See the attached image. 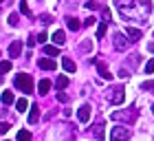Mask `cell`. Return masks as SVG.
Wrapping results in <instances>:
<instances>
[{
    "instance_id": "obj_1",
    "label": "cell",
    "mask_w": 154,
    "mask_h": 141,
    "mask_svg": "<svg viewBox=\"0 0 154 141\" xmlns=\"http://www.w3.org/2000/svg\"><path fill=\"white\" fill-rule=\"evenodd\" d=\"M119 13L125 18V20H143L152 13V5L148 0H143V2H123V0H115Z\"/></svg>"
},
{
    "instance_id": "obj_2",
    "label": "cell",
    "mask_w": 154,
    "mask_h": 141,
    "mask_svg": "<svg viewBox=\"0 0 154 141\" xmlns=\"http://www.w3.org/2000/svg\"><path fill=\"white\" fill-rule=\"evenodd\" d=\"M13 84H16V88H18V90H22V93H26V95L33 93V80H31V75H26V73L16 75Z\"/></svg>"
},
{
    "instance_id": "obj_3",
    "label": "cell",
    "mask_w": 154,
    "mask_h": 141,
    "mask_svg": "<svg viewBox=\"0 0 154 141\" xmlns=\"http://www.w3.org/2000/svg\"><path fill=\"white\" fill-rule=\"evenodd\" d=\"M132 137L130 128H125V126H115L112 130H110V139L112 141H128Z\"/></svg>"
},
{
    "instance_id": "obj_4",
    "label": "cell",
    "mask_w": 154,
    "mask_h": 141,
    "mask_svg": "<svg viewBox=\"0 0 154 141\" xmlns=\"http://www.w3.org/2000/svg\"><path fill=\"white\" fill-rule=\"evenodd\" d=\"M108 102H110V104H115V106L123 104V102H125V90H123V86H115V88H110V90H108Z\"/></svg>"
},
{
    "instance_id": "obj_5",
    "label": "cell",
    "mask_w": 154,
    "mask_h": 141,
    "mask_svg": "<svg viewBox=\"0 0 154 141\" xmlns=\"http://www.w3.org/2000/svg\"><path fill=\"white\" fill-rule=\"evenodd\" d=\"M110 117H112L115 121H134V119H137V112H134V110H115Z\"/></svg>"
},
{
    "instance_id": "obj_6",
    "label": "cell",
    "mask_w": 154,
    "mask_h": 141,
    "mask_svg": "<svg viewBox=\"0 0 154 141\" xmlns=\"http://www.w3.org/2000/svg\"><path fill=\"white\" fill-rule=\"evenodd\" d=\"M130 42L132 40H128V35H123V33H115V38H112V44H115L117 51H125Z\"/></svg>"
},
{
    "instance_id": "obj_7",
    "label": "cell",
    "mask_w": 154,
    "mask_h": 141,
    "mask_svg": "<svg viewBox=\"0 0 154 141\" xmlns=\"http://www.w3.org/2000/svg\"><path fill=\"white\" fill-rule=\"evenodd\" d=\"M38 66L44 68V70H55V68H57L55 60H51V58H40V60H38Z\"/></svg>"
},
{
    "instance_id": "obj_8",
    "label": "cell",
    "mask_w": 154,
    "mask_h": 141,
    "mask_svg": "<svg viewBox=\"0 0 154 141\" xmlns=\"http://www.w3.org/2000/svg\"><path fill=\"white\" fill-rule=\"evenodd\" d=\"M77 119H79L82 124H88V119H90V106L88 104H84L79 110H77Z\"/></svg>"
},
{
    "instance_id": "obj_9",
    "label": "cell",
    "mask_w": 154,
    "mask_h": 141,
    "mask_svg": "<svg viewBox=\"0 0 154 141\" xmlns=\"http://www.w3.org/2000/svg\"><path fill=\"white\" fill-rule=\"evenodd\" d=\"M20 53H22V42H20V40L11 42V46H9V58H20Z\"/></svg>"
},
{
    "instance_id": "obj_10",
    "label": "cell",
    "mask_w": 154,
    "mask_h": 141,
    "mask_svg": "<svg viewBox=\"0 0 154 141\" xmlns=\"http://www.w3.org/2000/svg\"><path fill=\"white\" fill-rule=\"evenodd\" d=\"M38 119H40V106H29V124H38Z\"/></svg>"
},
{
    "instance_id": "obj_11",
    "label": "cell",
    "mask_w": 154,
    "mask_h": 141,
    "mask_svg": "<svg viewBox=\"0 0 154 141\" xmlns=\"http://www.w3.org/2000/svg\"><path fill=\"white\" fill-rule=\"evenodd\" d=\"M125 35H128V38L132 40V42H137V40H141V29H134V27H128V29H125Z\"/></svg>"
},
{
    "instance_id": "obj_12",
    "label": "cell",
    "mask_w": 154,
    "mask_h": 141,
    "mask_svg": "<svg viewBox=\"0 0 154 141\" xmlns=\"http://www.w3.org/2000/svg\"><path fill=\"white\" fill-rule=\"evenodd\" d=\"M62 66H64L66 73H75V70H77V64H75L71 58H62Z\"/></svg>"
},
{
    "instance_id": "obj_13",
    "label": "cell",
    "mask_w": 154,
    "mask_h": 141,
    "mask_svg": "<svg viewBox=\"0 0 154 141\" xmlns=\"http://www.w3.org/2000/svg\"><path fill=\"white\" fill-rule=\"evenodd\" d=\"M97 64V70H99V75L103 77V80H112V75L108 73V66H106V62H95Z\"/></svg>"
},
{
    "instance_id": "obj_14",
    "label": "cell",
    "mask_w": 154,
    "mask_h": 141,
    "mask_svg": "<svg viewBox=\"0 0 154 141\" xmlns=\"http://www.w3.org/2000/svg\"><path fill=\"white\" fill-rule=\"evenodd\" d=\"M66 27H68V29H71V31H79V20H77V18H73V16H68L66 18Z\"/></svg>"
},
{
    "instance_id": "obj_15",
    "label": "cell",
    "mask_w": 154,
    "mask_h": 141,
    "mask_svg": "<svg viewBox=\"0 0 154 141\" xmlns=\"http://www.w3.org/2000/svg\"><path fill=\"white\" fill-rule=\"evenodd\" d=\"M53 42H55L57 46H62V44L66 42V33H64V31H55V33H53Z\"/></svg>"
},
{
    "instance_id": "obj_16",
    "label": "cell",
    "mask_w": 154,
    "mask_h": 141,
    "mask_svg": "<svg viewBox=\"0 0 154 141\" xmlns=\"http://www.w3.org/2000/svg\"><path fill=\"white\" fill-rule=\"evenodd\" d=\"M38 90H40V95H46L48 90H51V82H48V80H42V82L38 84Z\"/></svg>"
},
{
    "instance_id": "obj_17",
    "label": "cell",
    "mask_w": 154,
    "mask_h": 141,
    "mask_svg": "<svg viewBox=\"0 0 154 141\" xmlns=\"http://www.w3.org/2000/svg\"><path fill=\"white\" fill-rule=\"evenodd\" d=\"M55 86H57L60 90H64V88L68 86V77H66V75H60V77H57V82H55Z\"/></svg>"
},
{
    "instance_id": "obj_18",
    "label": "cell",
    "mask_w": 154,
    "mask_h": 141,
    "mask_svg": "<svg viewBox=\"0 0 154 141\" xmlns=\"http://www.w3.org/2000/svg\"><path fill=\"white\" fill-rule=\"evenodd\" d=\"M44 53H46V55H57V53H60V46H57V44H53V46L46 44V46H44Z\"/></svg>"
},
{
    "instance_id": "obj_19",
    "label": "cell",
    "mask_w": 154,
    "mask_h": 141,
    "mask_svg": "<svg viewBox=\"0 0 154 141\" xmlns=\"http://www.w3.org/2000/svg\"><path fill=\"white\" fill-rule=\"evenodd\" d=\"M13 102H16V99H13V93L5 90V93H2V104H5V106H9V104H13Z\"/></svg>"
},
{
    "instance_id": "obj_20",
    "label": "cell",
    "mask_w": 154,
    "mask_h": 141,
    "mask_svg": "<svg viewBox=\"0 0 154 141\" xmlns=\"http://www.w3.org/2000/svg\"><path fill=\"white\" fill-rule=\"evenodd\" d=\"M90 49H93V40H84L82 46H79V53H88Z\"/></svg>"
},
{
    "instance_id": "obj_21",
    "label": "cell",
    "mask_w": 154,
    "mask_h": 141,
    "mask_svg": "<svg viewBox=\"0 0 154 141\" xmlns=\"http://www.w3.org/2000/svg\"><path fill=\"white\" fill-rule=\"evenodd\" d=\"M16 108H18L20 112H24L26 108H29V102H26L24 97H22V99H18V102H16Z\"/></svg>"
},
{
    "instance_id": "obj_22",
    "label": "cell",
    "mask_w": 154,
    "mask_h": 141,
    "mask_svg": "<svg viewBox=\"0 0 154 141\" xmlns=\"http://www.w3.org/2000/svg\"><path fill=\"white\" fill-rule=\"evenodd\" d=\"M106 27H108V22H106V20H103V22L99 24V29H97V40H101L103 35H106Z\"/></svg>"
},
{
    "instance_id": "obj_23",
    "label": "cell",
    "mask_w": 154,
    "mask_h": 141,
    "mask_svg": "<svg viewBox=\"0 0 154 141\" xmlns=\"http://www.w3.org/2000/svg\"><path fill=\"white\" fill-rule=\"evenodd\" d=\"M93 132H95V137H97V139H103V124H97Z\"/></svg>"
},
{
    "instance_id": "obj_24",
    "label": "cell",
    "mask_w": 154,
    "mask_h": 141,
    "mask_svg": "<svg viewBox=\"0 0 154 141\" xmlns=\"http://www.w3.org/2000/svg\"><path fill=\"white\" fill-rule=\"evenodd\" d=\"M11 62H0V75H2V73H9V70H11Z\"/></svg>"
},
{
    "instance_id": "obj_25",
    "label": "cell",
    "mask_w": 154,
    "mask_h": 141,
    "mask_svg": "<svg viewBox=\"0 0 154 141\" xmlns=\"http://www.w3.org/2000/svg\"><path fill=\"white\" fill-rule=\"evenodd\" d=\"M18 139H20V141H29V139H31V132H29V130H20V132H18Z\"/></svg>"
},
{
    "instance_id": "obj_26",
    "label": "cell",
    "mask_w": 154,
    "mask_h": 141,
    "mask_svg": "<svg viewBox=\"0 0 154 141\" xmlns=\"http://www.w3.org/2000/svg\"><path fill=\"white\" fill-rule=\"evenodd\" d=\"M145 73H148V75H152V73H154V58H150V60H148V64H145Z\"/></svg>"
},
{
    "instance_id": "obj_27",
    "label": "cell",
    "mask_w": 154,
    "mask_h": 141,
    "mask_svg": "<svg viewBox=\"0 0 154 141\" xmlns=\"http://www.w3.org/2000/svg\"><path fill=\"white\" fill-rule=\"evenodd\" d=\"M9 24H11V27H18V24H20L18 13H11V16H9Z\"/></svg>"
},
{
    "instance_id": "obj_28",
    "label": "cell",
    "mask_w": 154,
    "mask_h": 141,
    "mask_svg": "<svg viewBox=\"0 0 154 141\" xmlns=\"http://www.w3.org/2000/svg\"><path fill=\"white\" fill-rule=\"evenodd\" d=\"M86 9H90V11L99 9V2H95V0H86Z\"/></svg>"
},
{
    "instance_id": "obj_29",
    "label": "cell",
    "mask_w": 154,
    "mask_h": 141,
    "mask_svg": "<svg viewBox=\"0 0 154 141\" xmlns=\"http://www.w3.org/2000/svg\"><path fill=\"white\" fill-rule=\"evenodd\" d=\"M20 13H24V16H31V9L26 7V2H20Z\"/></svg>"
},
{
    "instance_id": "obj_30",
    "label": "cell",
    "mask_w": 154,
    "mask_h": 141,
    "mask_svg": "<svg viewBox=\"0 0 154 141\" xmlns=\"http://www.w3.org/2000/svg\"><path fill=\"white\" fill-rule=\"evenodd\" d=\"M9 128H11V126L7 124V121H5V124H0V137H2V135H7V132H9Z\"/></svg>"
},
{
    "instance_id": "obj_31",
    "label": "cell",
    "mask_w": 154,
    "mask_h": 141,
    "mask_svg": "<svg viewBox=\"0 0 154 141\" xmlns=\"http://www.w3.org/2000/svg\"><path fill=\"white\" fill-rule=\"evenodd\" d=\"M101 16H103V20H106V22H110V20H112V13H110V9H103Z\"/></svg>"
},
{
    "instance_id": "obj_32",
    "label": "cell",
    "mask_w": 154,
    "mask_h": 141,
    "mask_svg": "<svg viewBox=\"0 0 154 141\" xmlns=\"http://www.w3.org/2000/svg\"><path fill=\"white\" fill-rule=\"evenodd\" d=\"M141 88H143V90H154V82H143Z\"/></svg>"
},
{
    "instance_id": "obj_33",
    "label": "cell",
    "mask_w": 154,
    "mask_h": 141,
    "mask_svg": "<svg viewBox=\"0 0 154 141\" xmlns=\"http://www.w3.org/2000/svg\"><path fill=\"white\" fill-rule=\"evenodd\" d=\"M57 99L66 104V102H68V95H66V93H62V90H60V93H57Z\"/></svg>"
},
{
    "instance_id": "obj_34",
    "label": "cell",
    "mask_w": 154,
    "mask_h": 141,
    "mask_svg": "<svg viewBox=\"0 0 154 141\" xmlns=\"http://www.w3.org/2000/svg\"><path fill=\"white\" fill-rule=\"evenodd\" d=\"M95 22H97V20H95L93 16H90V18H86V20H84V24H86V27H93Z\"/></svg>"
},
{
    "instance_id": "obj_35",
    "label": "cell",
    "mask_w": 154,
    "mask_h": 141,
    "mask_svg": "<svg viewBox=\"0 0 154 141\" xmlns=\"http://www.w3.org/2000/svg\"><path fill=\"white\" fill-rule=\"evenodd\" d=\"M40 20H42V24H51V16H40Z\"/></svg>"
},
{
    "instance_id": "obj_36",
    "label": "cell",
    "mask_w": 154,
    "mask_h": 141,
    "mask_svg": "<svg viewBox=\"0 0 154 141\" xmlns=\"http://www.w3.org/2000/svg\"><path fill=\"white\" fill-rule=\"evenodd\" d=\"M119 77H123V80H128V77H130V73H128V70H125V68H121V70H119Z\"/></svg>"
},
{
    "instance_id": "obj_37",
    "label": "cell",
    "mask_w": 154,
    "mask_h": 141,
    "mask_svg": "<svg viewBox=\"0 0 154 141\" xmlns=\"http://www.w3.org/2000/svg\"><path fill=\"white\" fill-rule=\"evenodd\" d=\"M46 38H48L46 33H40V35H38V42H40V44H44V42H46Z\"/></svg>"
},
{
    "instance_id": "obj_38",
    "label": "cell",
    "mask_w": 154,
    "mask_h": 141,
    "mask_svg": "<svg viewBox=\"0 0 154 141\" xmlns=\"http://www.w3.org/2000/svg\"><path fill=\"white\" fill-rule=\"evenodd\" d=\"M152 112H154V104H152Z\"/></svg>"
},
{
    "instance_id": "obj_39",
    "label": "cell",
    "mask_w": 154,
    "mask_h": 141,
    "mask_svg": "<svg viewBox=\"0 0 154 141\" xmlns=\"http://www.w3.org/2000/svg\"><path fill=\"white\" fill-rule=\"evenodd\" d=\"M0 2H5V0H0Z\"/></svg>"
}]
</instances>
